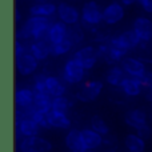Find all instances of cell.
Returning a JSON list of instances; mask_svg holds the SVG:
<instances>
[{"mask_svg": "<svg viewBox=\"0 0 152 152\" xmlns=\"http://www.w3.org/2000/svg\"><path fill=\"white\" fill-rule=\"evenodd\" d=\"M124 145L128 152H144L145 140L137 134H128L124 137Z\"/></svg>", "mask_w": 152, "mask_h": 152, "instance_id": "obj_25", "label": "cell"}, {"mask_svg": "<svg viewBox=\"0 0 152 152\" xmlns=\"http://www.w3.org/2000/svg\"><path fill=\"white\" fill-rule=\"evenodd\" d=\"M103 88H104V83L102 80H91L88 83H84L77 89L75 97L81 103H91L100 96Z\"/></svg>", "mask_w": 152, "mask_h": 152, "instance_id": "obj_3", "label": "cell"}, {"mask_svg": "<svg viewBox=\"0 0 152 152\" xmlns=\"http://www.w3.org/2000/svg\"><path fill=\"white\" fill-rule=\"evenodd\" d=\"M69 152H80V151H69Z\"/></svg>", "mask_w": 152, "mask_h": 152, "instance_id": "obj_39", "label": "cell"}, {"mask_svg": "<svg viewBox=\"0 0 152 152\" xmlns=\"http://www.w3.org/2000/svg\"><path fill=\"white\" fill-rule=\"evenodd\" d=\"M35 102V92L32 88H18L15 92V103L19 110L32 107Z\"/></svg>", "mask_w": 152, "mask_h": 152, "instance_id": "obj_18", "label": "cell"}, {"mask_svg": "<svg viewBox=\"0 0 152 152\" xmlns=\"http://www.w3.org/2000/svg\"><path fill=\"white\" fill-rule=\"evenodd\" d=\"M15 64H16V69L21 76H29L35 74V71L39 68V60L29 52L16 58Z\"/></svg>", "mask_w": 152, "mask_h": 152, "instance_id": "obj_11", "label": "cell"}, {"mask_svg": "<svg viewBox=\"0 0 152 152\" xmlns=\"http://www.w3.org/2000/svg\"><path fill=\"white\" fill-rule=\"evenodd\" d=\"M86 71L87 69L77 60L71 58L64 64L63 71H61V79L67 84H79L86 76Z\"/></svg>", "mask_w": 152, "mask_h": 152, "instance_id": "obj_2", "label": "cell"}, {"mask_svg": "<svg viewBox=\"0 0 152 152\" xmlns=\"http://www.w3.org/2000/svg\"><path fill=\"white\" fill-rule=\"evenodd\" d=\"M51 47H52V44H51L47 39L34 40V42L29 44L28 52L32 53L39 61H42V60H45L47 58L51 56Z\"/></svg>", "mask_w": 152, "mask_h": 152, "instance_id": "obj_16", "label": "cell"}, {"mask_svg": "<svg viewBox=\"0 0 152 152\" xmlns=\"http://www.w3.org/2000/svg\"><path fill=\"white\" fill-rule=\"evenodd\" d=\"M48 120H50L51 128L56 129H68L71 128V119L66 112H59V111L51 110L48 112Z\"/></svg>", "mask_w": 152, "mask_h": 152, "instance_id": "obj_20", "label": "cell"}, {"mask_svg": "<svg viewBox=\"0 0 152 152\" xmlns=\"http://www.w3.org/2000/svg\"><path fill=\"white\" fill-rule=\"evenodd\" d=\"M66 145L69 151H80V152H87L86 147L83 144V139H81V131L76 128H72L68 131L66 135Z\"/></svg>", "mask_w": 152, "mask_h": 152, "instance_id": "obj_21", "label": "cell"}, {"mask_svg": "<svg viewBox=\"0 0 152 152\" xmlns=\"http://www.w3.org/2000/svg\"><path fill=\"white\" fill-rule=\"evenodd\" d=\"M123 5H132L135 3H137V0H120Z\"/></svg>", "mask_w": 152, "mask_h": 152, "instance_id": "obj_35", "label": "cell"}, {"mask_svg": "<svg viewBox=\"0 0 152 152\" xmlns=\"http://www.w3.org/2000/svg\"><path fill=\"white\" fill-rule=\"evenodd\" d=\"M67 39L72 43L74 45H77L83 42L84 39V32L80 27L76 24V26L68 27V35H67Z\"/></svg>", "mask_w": 152, "mask_h": 152, "instance_id": "obj_30", "label": "cell"}, {"mask_svg": "<svg viewBox=\"0 0 152 152\" xmlns=\"http://www.w3.org/2000/svg\"><path fill=\"white\" fill-rule=\"evenodd\" d=\"M124 123L134 129H140L147 126V113L140 108H134L124 113Z\"/></svg>", "mask_w": 152, "mask_h": 152, "instance_id": "obj_14", "label": "cell"}, {"mask_svg": "<svg viewBox=\"0 0 152 152\" xmlns=\"http://www.w3.org/2000/svg\"><path fill=\"white\" fill-rule=\"evenodd\" d=\"M58 16L59 20L66 23L67 26H76L81 19V13L79 12L77 8L66 1H61L58 5Z\"/></svg>", "mask_w": 152, "mask_h": 152, "instance_id": "obj_9", "label": "cell"}, {"mask_svg": "<svg viewBox=\"0 0 152 152\" xmlns=\"http://www.w3.org/2000/svg\"><path fill=\"white\" fill-rule=\"evenodd\" d=\"M20 19H21L20 11H19V10H16V11H15V20H16V23H19V21H20Z\"/></svg>", "mask_w": 152, "mask_h": 152, "instance_id": "obj_36", "label": "cell"}, {"mask_svg": "<svg viewBox=\"0 0 152 152\" xmlns=\"http://www.w3.org/2000/svg\"><path fill=\"white\" fill-rule=\"evenodd\" d=\"M89 124H91V128L95 129L96 132H99L100 135H108L110 132V127L105 123V120L99 115H94L89 120Z\"/></svg>", "mask_w": 152, "mask_h": 152, "instance_id": "obj_28", "label": "cell"}, {"mask_svg": "<svg viewBox=\"0 0 152 152\" xmlns=\"http://www.w3.org/2000/svg\"><path fill=\"white\" fill-rule=\"evenodd\" d=\"M81 20L87 26H97L103 21V10L95 0L84 3L81 8Z\"/></svg>", "mask_w": 152, "mask_h": 152, "instance_id": "obj_6", "label": "cell"}, {"mask_svg": "<svg viewBox=\"0 0 152 152\" xmlns=\"http://www.w3.org/2000/svg\"><path fill=\"white\" fill-rule=\"evenodd\" d=\"M113 42L116 43L118 45H120L123 50H126L127 52L134 48L139 47L142 44V40L137 37V35L135 34L134 29H127V31L121 32L120 35H118L116 37H112Z\"/></svg>", "mask_w": 152, "mask_h": 152, "instance_id": "obj_13", "label": "cell"}, {"mask_svg": "<svg viewBox=\"0 0 152 152\" xmlns=\"http://www.w3.org/2000/svg\"><path fill=\"white\" fill-rule=\"evenodd\" d=\"M52 21L44 16H29L24 24L16 32V39L19 40H44L48 36V31Z\"/></svg>", "mask_w": 152, "mask_h": 152, "instance_id": "obj_1", "label": "cell"}, {"mask_svg": "<svg viewBox=\"0 0 152 152\" xmlns=\"http://www.w3.org/2000/svg\"><path fill=\"white\" fill-rule=\"evenodd\" d=\"M120 66L127 76H131V77L142 79L147 72V66L144 61L137 58H132V56H126L120 61Z\"/></svg>", "mask_w": 152, "mask_h": 152, "instance_id": "obj_8", "label": "cell"}, {"mask_svg": "<svg viewBox=\"0 0 152 152\" xmlns=\"http://www.w3.org/2000/svg\"><path fill=\"white\" fill-rule=\"evenodd\" d=\"M72 107V102L66 96H58L53 97L52 100V110L53 111H59V112H68V110Z\"/></svg>", "mask_w": 152, "mask_h": 152, "instance_id": "obj_29", "label": "cell"}, {"mask_svg": "<svg viewBox=\"0 0 152 152\" xmlns=\"http://www.w3.org/2000/svg\"><path fill=\"white\" fill-rule=\"evenodd\" d=\"M72 58L75 60H77L86 69H92L96 66L100 55H99V50L95 48L94 45H86V47H81L77 51H75Z\"/></svg>", "mask_w": 152, "mask_h": 152, "instance_id": "obj_5", "label": "cell"}, {"mask_svg": "<svg viewBox=\"0 0 152 152\" xmlns=\"http://www.w3.org/2000/svg\"><path fill=\"white\" fill-rule=\"evenodd\" d=\"M81 139H83V144L87 151H95L103 144L104 139L103 135L96 132L92 128H83L81 129Z\"/></svg>", "mask_w": 152, "mask_h": 152, "instance_id": "obj_15", "label": "cell"}, {"mask_svg": "<svg viewBox=\"0 0 152 152\" xmlns=\"http://www.w3.org/2000/svg\"><path fill=\"white\" fill-rule=\"evenodd\" d=\"M37 3H44V1H47V0H36Z\"/></svg>", "mask_w": 152, "mask_h": 152, "instance_id": "obj_38", "label": "cell"}, {"mask_svg": "<svg viewBox=\"0 0 152 152\" xmlns=\"http://www.w3.org/2000/svg\"><path fill=\"white\" fill-rule=\"evenodd\" d=\"M143 88L145 89H152V71H147L145 75L140 79Z\"/></svg>", "mask_w": 152, "mask_h": 152, "instance_id": "obj_31", "label": "cell"}, {"mask_svg": "<svg viewBox=\"0 0 152 152\" xmlns=\"http://www.w3.org/2000/svg\"><path fill=\"white\" fill-rule=\"evenodd\" d=\"M137 135H139V136L140 137H143V139H150V137L152 136V129H151V127L150 126H148V124H147V126H144V127H143V128H140V129H137Z\"/></svg>", "mask_w": 152, "mask_h": 152, "instance_id": "obj_33", "label": "cell"}, {"mask_svg": "<svg viewBox=\"0 0 152 152\" xmlns=\"http://www.w3.org/2000/svg\"><path fill=\"white\" fill-rule=\"evenodd\" d=\"M127 79V74L124 72V69L121 68V66H112L110 69H108L107 75H105V81L107 84L112 87H119L120 88L123 81Z\"/></svg>", "mask_w": 152, "mask_h": 152, "instance_id": "obj_24", "label": "cell"}, {"mask_svg": "<svg viewBox=\"0 0 152 152\" xmlns=\"http://www.w3.org/2000/svg\"><path fill=\"white\" fill-rule=\"evenodd\" d=\"M66 81L63 79L58 77V76H52L48 75L45 77V89L47 94L52 97H58V96H63L66 95Z\"/></svg>", "mask_w": 152, "mask_h": 152, "instance_id": "obj_17", "label": "cell"}, {"mask_svg": "<svg viewBox=\"0 0 152 152\" xmlns=\"http://www.w3.org/2000/svg\"><path fill=\"white\" fill-rule=\"evenodd\" d=\"M20 152H51L52 143L40 136L24 137L19 143Z\"/></svg>", "mask_w": 152, "mask_h": 152, "instance_id": "obj_4", "label": "cell"}, {"mask_svg": "<svg viewBox=\"0 0 152 152\" xmlns=\"http://www.w3.org/2000/svg\"><path fill=\"white\" fill-rule=\"evenodd\" d=\"M24 53H27L26 47H24V44L21 43V40L16 39V42H15V58H19V56L24 55Z\"/></svg>", "mask_w": 152, "mask_h": 152, "instance_id": "obj_32", "label": "cell"}, {"mask_svg": "<svg viewBox=\"0 0 152 152\" xmlns=\"http://www.w3.org/2000/svg\"><path fill=\"white\" fill-rule=\"evenodd\" d=\"M67 35H68V26L59 20V21H55V23L51 24L47 40L51 44H56V43L67 39Z\"/></svg>", "mask_w": 152, "mask_h": 152, "instance_id": "obj_19", "label": "cell"}, {"mask_svg": "<svg viewBox=\"0 0 152 152\" xmlns=\"http://www.w3.org/2000/svg\"><path fill=\"white\" fill-rule=\"evenodd\" d=\"M120 89L123 91V94L126 95V96L135 97V96H139V95L142 94L143 86H142V81H140V79L127 76V79L123 81V84H121Z\"/></svg>", "mask_w": 152, "mask_h": 152, "instance_id": "obj_23", "label": "cell"}, {"mask_svg": "<svg viewBox=\"0 0 152 152\" xmlns=\"http://www.w3.org/2000/svg\"><path fill=\"white\" fill-rule=\"evenodd\" d=\"M142 8L148 13H152V0H137Z\"/></svg>", "mask_w": 152, "mask_h": 152, "instance_id": "obj_34", "label": "cell"}, {"mask_svg": "<svg viewBox=\"0 0 152 152\" xmlns=\"http://www.w3.org/2000/svg\"><path fill=\"white\" fill-rule=\"evenodd\" d=\"M52 100H53V97L50 96L48 94L35 92V102H34V105H32V107H34L36 111L50 112V111L52 110Z\"/></svg>", "mask_w": 152, "mask_h": 152, "instance_id": "obj_26", "label": "cell"}, {"mask_svg": "<svg viewBox=\"0 0 152 152\" xmlns=\"http://www.w3.org/2000/svg\"><path fill=\"white\" fill-rule=\"evenodd\" d=\"M29 13H31V16H44V18H50V16L58 13V5H55L51 1L36 3V4L29 7Z\"/></svg>", "mask_w": 152, "mask_h": 152, "instance_id": "obj_22", "label": "cell"}, {"mask_svg": "<svg viewBox=\"0 0 152 152\" xmlns=\"http://www.w3.org/2000/svg\"><path fill=\"white\" fill-rule=\"evenodd\" d=\"M16 124V136L18 139L20 137H32L37 136L42 129V127L31 118H21V116H16L15 119Z\"/></svg>", "mask_w": 152, "mask_h": 152, "instance_id": "obj_7", "label": "cell"}, {"mask_svg": "<svg viewBox=\"0 0 152 152\" xmlns=\"http://www.w3.org/2000/svg\"><path fill=\"white\" fill-rule=\"evenodd\" d=\"M132 29L137 35L142 43H148L152 40V20L144 16H139L132 23Z\"/></svg>", "mask_w": 152, "mask_h": 152, "instance_id": "obj_12", "label": "cell"}, {"mask_svg": "<svg viewBox=\"0 0 152 152\" xmlns=\"http://www.w3.org/2000/svg\"><path fill=\"white\" fill-rule=\"evenodd\" d=\"M145 97H147L150 102H152V89H147V94H145Z\"/></svg>", "mask_w": 152, "mask_h": 152, "instance_id": "obj_37", "label": "cell"}, {"mask_svg": "<svg viewBox=\"0 0 152 152\" xmlns=\"http://www.w3.org/2000/svg\"><path fill=\"white\" fill-rule=\"evenodd\" d=\"M124 15H126L124 5L121 3L112 1L103 10V21L108 26H115L123 20Z\"/></svg>", "mask_w": 152, "mask_h": 152, "instance_id": "obj_10", "label": "cell"}, {"mask_svg": "<svg viewBox=\"0 0 152 152\" xmlns=\"http://www.w3.org/2000/svg\"><path fill=\"white\" fill-rule=\"evenodd\" d=\"M72 47H74V44L68 39H64L61 42L56 43V44H52V47H51V56H55V58L63 56L66 53H68Z\"/></svg>", "mask_w": 152, "mask_h": 152, "instance_id": "obj_27", "label": "cell"}]
</instances>
